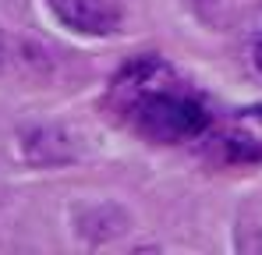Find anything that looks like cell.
Here are the masks:
<instances>
[{
    "mask_svg": "<svg viewBox=\"0 0 262 255\" xmlns=\"http://www.w3.org/2000/svg\"><path fill=\"white\" fill-rule=\"evenodd\" d=\"M0 57H4V36H0Z\"/></svg>",
    "mask_w": 262,
    "mask_h": 255,
    "instance_id": "cell-4",
    "label": "cell"
},
{
    "mask_svg": "<svg viewBox=\"0 0 262 255\" xmlns=\"http://www.w3.org/2000/svg\"><path fill=\"white\" fill-rule=\"evenodd\" d=\"M245 60H248V71L255 75L262 82V7L248 18V25H245Z\"/></svg>",
    "mask_w": 262,
    "mask_h": 255,
    "instance_id": "cell-3",
    "label": "cell"
},
{
    "mask_svg": "<svg viewBox=\"0 0 262 255\" xmlns=\"http://www.w3.org/2000/svg\"><path fill=\"white\" fill-rule=\"evenodd\" d=\"M53 18L78 36H110L121 29V7L114 0H46Z\"/></svg>",
    "mask_w": 262,
    "mask_h": 255,
    "instance_id": "cell-2",
    "label": "cell"
},
{
    "mask_svg": "<svg viewBox=\"0 0 262 255\" xmlns=\"http://www.w3.org/2000/svg\"><path fill=\"white\" fill-rule=\"evenodd\" d=\"M114 107L142 138L177 145L213 128L209 103L160 57H138L114 78Z\"/></svg>",
    "mask_w": 262,
    "mask_h": 255,
    "instance_id": "cell-1",
    "label": "cell"
}]
</instances>
